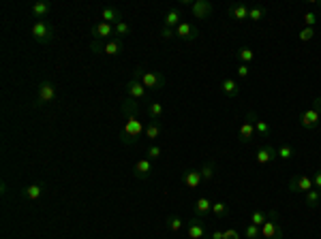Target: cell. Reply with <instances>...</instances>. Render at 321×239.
<instances>
[{
	"label": "cell",
	"instance_id": "6da1fadb",
	"mask_svg": "<svg viewBox=\"0 0 321 239\" xmlns=\"http://www.w3.org/2000/svg\"><path fill=\"white\" fill-rule=\"evenodd\" d=\"M122 113H124V126L120 130V141L124 145H135L141 134L146 132V126L139 120V103L127 96L122 103Z\"/></svg>",
	"mask_w": 321,
	"mask_h": 239
},
{
	"label": "cell",
	"instance_id": "7a4b0ae2",
	"mask_svg": "<svg viewBox=\"0 0 321 239\" xmlns=\"http://www.w3.org/2000/svg\"><path fill=\"white\" fill-rule=\"evenodd\" d=\"M133 77L139 79L141 84H143V88L150 90V92H159V90L165 88V84H167V79H165L163 73H159V71H146V69H141V66L135 69Z\"/></svg>",
	"mask_w": 321,
	"mask_h": 239
},
{
	"label": "cell",
	"instance_id": "3957f363",
	"mask_svg": "<svg viewBox=\"0 0 321 239\" xmlns=\"http://www.w3.org/2000/svg\"><path fill=\"white\" fill-rule=\"evenodd\" d=\"M30 35H33V39L37 41L39 45H47V43L54 41L56 30H54V26L47 22V19H37V22L33 24V28H30Z\"/></svg>",
	"mask_w": 321,
	"mask_h": 239
},
{
	"label": "cell",
	"instance_id": "277c9868",
	"mask_svg": "<svg viewBox=\"0 0 321 239\" xmlns=\"http://www.w3.org/2000/svg\"><path fill=\"white\" fill-rule=\"evenodd\" d=\"M261 239H285V226L278 222V212L270 210L268 222L261 224Z\"/></svg>",
	"mask_w": 321,
	"mask_h": 239
},
{
	"label": "cell",
	"instance_id": "5b68a950",
	"mask_svg": "<svg viewBox=\"0 0 321 239\" xmlns=\"http://www.w3.org/2000/svg\"><path fill=\"white\" fill-rule=\"evenodd\" d=\"M90 49L95 54H107V56H120L122 54V41L120 39H111V41H92Z\"/></svg>",
	"mask_w": 321,
	"mask_h": 239
},
{
	"label": "cell",
	"instance_id": "8992f818",
	"mask_svg": "<svg viewBox=\"0 0 321 239\" xmlns=\"http://www.w3.org/2000/svg\"><path fill=\"white\" fill-rule=\"evenodd\" d=\"M58 96V92H56V86L51 84L49 79H43L39 84L37 88V103H35V107H43V105H49V103H54Z\"/></svg>",
	"mask_w": 321,
	"mask_h": 239
},
{
	"label": "cell",
	"instance_id": "52a82bcc",
	"mask_svg": "<svg viewBox=\"0 0 321 239\" xmlns=\"http://www.w3.org/2000/svg\"><path fill=\"white\" fill-rule=\"evenodd\" d=\"M255 116H257L255 109H248L246 111V118L242 122L240 130H238V141H240V143H251L253 137L257 134V130H255Z\"/></svg>",
	"mask_w": 321,
	"mask_h": 239
},
{
	"label": "cell",
	"instance_id": "ba28073f",
	"mask_svg": "<svg viewBox=\"0 0 321 239\" xmlns=\"http://www.w3.org/2000/svg\"><path fill=\"white\" fill-rule=\"evenodd\" d=\"M124 92H127V96L133 98V100H137V103H146L148 100V90L143 88V84L139 79H129L127 84H124Z\"/></svg>",
	"mask_w": 321,
	"mask_h": 239
},
{
	"label": "cell",
	"instance_id": "9c48e42d",
	"mask_svg": "<svg viewBox=\"0 0 321 239\" xmlns=\"http://www.w3.org/2000/svg\"><path fill=\"white\" fill-rule=\"evenodd\" d=\"M90 35H92L95 41H111V39H116V26L105 24V22H101V19H99L97 24H92Z\"/></svg>",
	"mask_w": 321,
	"mask_h": 239
},
{
	"label": "cell",
	"instance_id": "30bf717a",
	"mask_svg": "<svg viewBox=\"0 0 321 239\" xmlns=\"http://www.w3.org/2000/svg\"><path fill=\"white\" fill-rule=\"evenodd\" d=\"M289 192H308V190H313L315 188V184H313V178L310 175H302V173H298L294 175L291 180H289Z\"/></svg>",
	"mask_w": 321,
	"mask_h": 239
},
{
	"label": "cell",
	"instance_id": "8fae6325",
	"mask_svg": "<svg viewBox=\"0 0 321 239\" xmlns=\"http://www.w3.org/2000/svg\"><path fill=\"white\" fill-rule=\"evenodd\" d=\"M298 120H300V126H302L304 130H315L321 124V113L310 107V109H304L302 113H300Z\"/></svg>",
	"mask_w": 321,
	"mask_h": 239
},
{
	"label": "cell",
	"instance_id": "7c38bea8",
	"mask_svg": "<svg viewBox=\"0 0 321 239\" xmlns=\"http://www.w3.org/2000/svg\"><path fill=\"white\" fill-rule=\"evenodd\" d=\"M186 235L189 239H206V224L201 218L193 216L189 222H186Z\"/></svg>",
	"mask_w": 321,
	"mask_h": 239
},
{
	"label": "cell",
	"instance_id": "4fadbf2b",
	"mask_svg": "<svg viewBox=\"0 0 321 239\" xmlns=\"http://www.w3.org/2000/svg\"><path fill=\"white\" fill-rule=\"evenodd\" d=\"M212 11H214V7H212V3H208V0H195L193 7H191L193 17L199 19V22L201 19H208L212 15Z\"/></svg>",
	"mask_w": 321,
	"mask_h": 239
},
{
	"label": "cell",
	"instance_id": "5bb4252c",
	"mask_svg": "<svg viewBox=\"0 0 321 239\" xmlns=\"http://www.w3.org/2000/svg\"><path fill=\"white\" fill-rule=\"evenodd\" d=\"M199 28L193 26L189 22H182L180 26H176V39H182V41H195L199 39Z\"/></svg>",
	"mask_w": 321,
	"mask_h": 239
},
{
	"label": "cell",
	"instance_id": "9a60e30c",
	"mask_svg": "<svg viewBox=\"0 0 321 239\" xmlns=\"http://www.w3.org/2000/svg\"><path fill=\"white\" fill-rule=\"evenodd\" d=\"M182 184L186 186L189 190H195V188H199V184L203 182V178H201V171L199 169H186L184 173H182Z\"/></svg>",
	"mask_w": 321,
	"mask_h": 239
},
{
	"label": "cell",
	"instance_id": "2e32d148",
	"mask_svg": "<svg viewBox=\"0 0 321 239\" xmlns=\"http://www.w3.org/2000/svg\"><path fill=\"white\" fill-rule=\"evenodd\" d=\"M276 158H278V156H276V148H274V145H270V143L261 145V148L257 150V154H255V160L259 162V164H268V162H272Z\"/></svg>",
	"mask_w": 321,
	"mask_h": 239
},
{
	"label": "cell",
	"instance_id": "e0dca14e",
	"mask_svg": "<svg viewBox=\"0 0 321 239\" xmlns=\"http://www.w3.org/2000/svg\"><path fill=\"white\" fill-rule=\"evenodd\" d=\"M133 175H135L137 180H150V175H152V160L150 158L137 160L135 167H133Z\"/></svg>",
	"mask_w": 321,
	"mask_h": 239
},
{
	"label": "cell",
	"instance_id": "ac0fdd59",
	"mask_svg": "<svg viewBox=\"0 0 321 239\" xmlns=\"http://www.w3.org/2000/svg\"><path fill=\"white\" fill-rule=\"evenodd\" d=\"M45 192V184L39 182V184H30V186H24L22 188V199L26 201H37L41 199V194Z\"/></svg>",
	"mask_w": 321,
	"mask_h": 239
},
{
	"label": "cell",
	"instance_id": "d6986e66",
	"mask_svg": "<svg viewBox=\"0 0 321 239\" xmlns=\"http://www.w3.org/2000/svg\"><path fill=\"white\" fill-rule=\"evenodd\" d=\"M193 212H195V216L203 220V218H208L212 214V201L208 199V196H199V199L195 201V205H193Z\"/></svg>",
	"mask_w": 321,
	"mask_h": 239
},
{
	"label": "cell",
	"instance_id": "ffe728a7",
	"mask_svg": "<svg viewBox=\"0 0 321 239\" xmlns=\"http://www.w3.org/2000/svg\"><path fill=\"white\" fill-rule=\"evenodd\" d=\"M99 17H101V22L116 26V24L122 22V11H120V9H116V7H105V9L101 11Z\"/></svg>",
	"mask_w": 321,
	"mask_h": 239
},
{
	"label": "cell",
	"instance_id": "44dd1931",
	"mask_svg": "<svg viewBox=\"0 0 321 239\" xmlns=\"http://www.w3.org/2000/svg\"><path fill=\"white\" fill-rule=\"evenodd\" d=\"M49 11H51V3H47V0H37V3L30 7V15L35 17V22H37V19L47 17Z\"/></svg>",
	"mask_w": 321,
	"mask_h": 239
},
{
	"label": "cell",
	"instance_id": "7402d4cb",
	"mask_svg": "<svg viewBox=\"0 0 321 239\" xmlns=\"http://www.w3.org/2000/svg\"><path fill=\"white\" fill-rule=\"evenodd\" d=\"M248 9L251 7L246 5H229L227 7V15L236 19V22H244V19H248Z\"/></svg>",
	"mask_w": 321,
	"mask_h": 239
},
{
	"label": "cell",
	"instance_id": "603a6c76",
	"mask_svg": "<svg viewBox=\"0 0 321 239\" xmlns=\"http://www.w3.org/2000/svg\"><path fill=\"white\" fill-rule=\"evenodd\" d=\"M163 22H165V26H167V28L176 30V26L182 24V9H171V11H167V13H165Z\"/></svg>",
	"mask_w": 321,
	"mask_h": 239
},
{
	"label": "cell",
	"instance_id": "cb8c5ba5",
	"mask_svg": "<svg viewBox=\"0 0 321 239\" xmlns=\"http://www.w3.org/2000/svg\"><path fill=\"white\" fill-rule=\"evenodd\" d=\"M221 90L227 98H238L240 96V86L236 84V79H225L221 84Z\"/></svg>",
	"mask_w": 321,
	"mask_h": 239
},
{
	"label": "cell",
	"instance_id": "d4e9b609",
	"mask_svg": "<svg viewBox=\"0 0 321 239\" xmlns=\"http://www.w3.org/2000/svg\"><path fill=\"white\" fill-rule=\"evenodd\" d=\"M304 201L308 205V210H317V207L321 205V190L319 188H313V190H308L304 194Z\"/></svg>",
	"mask_w": 321,
	"mask_h": 239
},
{
	"label": "cell",
	"instance_id": "484cf974",
	"mask_svg": "<svg viewBox=\"0 0 321 239\" xmlns=\"http://www.w3.org/2000/svg\"><path fill=\"white\" fill-rule=\"evenodd\" d=\"M146 137L150 139V141H157L161 134H163V128H161V122H154V120H150L148 124H146Z\"/></svg>",
	"mask_w": 321,
	"mask_h": 239
},
{
	"label": "cell",
	"instance_id": "4316f807",
	"mask_svg": "<svg viewBox=\"0 0 321 239\" xmlns=\"http://www.w3.org/2000/svg\"><path fill=\"white\" fill-rule=\"evenodd\" d=\"M227 214H229V205L227 203H223V201L212 203V216L216 218V220H223V218H227Z\"/></svg>",
	"mask_w": 321,
	"mask_h": 239
},
{
	"label": "cell",
	"instance_id": "83f0119b",
	"mask_svg": "<svg viewBox=\"0 0 321 239\" xmlns=\"http://www.w3.org/2000/svg\"><path fill=\"white\" fill-rule=\"evenodd\" d=\"M163 113H165V109H163L161 103H148V116H150V120L159 122L163 118Z\"/></svg>",
	"mask_w": 321,
	"mask_h": 239
},
{
	"label": "cell",
	"instance_id": "f1b7e54d",
	"mask_svg": "<svg viewBox=\"0 0 321 239\" xmlns=\"http://www.w3.org/2000/svg\"><path fill=\"white\" fill-rule=\"evenodd\" d=\"M167 228L171 233H180L182 228H186V224H184L182 218H178V216H167Z\"/></svg>",
	"mask_w": 321,
	"mask_h": 239
},
{
	"label": "cell",
	"instance_id": "f546056e",
	"mask_svg": "<svg viewBox=\"0 0 321 239\" xmlns=\"http://www.w3.org/2000/svg\"><path fill=\"white\" fill-rule=\"evenodd\" d=\"M268 218H270V210H255L251 214V222L257 224V226H261L264 222H268Z\"/></svg>",
	"mask_w": 321,
	"mask_h": 239
},
{
	"label": "cell",
	"instance_id": "4dcf8cb0",
	"mask_svg": "<svg viewBox=\"0 0 321 239\" xmlns=\"http://www.w3.org/2000/svg\"><path fill=\"white\" fill-rule=\"evenodd\" d=\"M266 15H268V7H251L248 9V19H253V22H261Z\"/></svg>",
	"mask_w": 321,
	"mask_h": 239
},
{
	"label": "cell",
	"instance_id": "1f68e13d",
	"mask_svg": "<svg viewBox=\"0 0 321 239\" xmlns=\"http://www.w3.org/2000/svg\"><path fill=\"white\" fill-rule=\"evenodd\" d=\"M214 169H216V164H214V160H208V162H203L201 164V178H203V182H210L212 178H214Z\"/></svg>",
	"mask_w": 321,
	"mask_h": 239
},
{
	"label": "cell",
	"instance_id": "d6a6232c",
	"mask_svg": "<svg viewBox=\"0 0 321 239\" xmlns=\"http://www.w3.org/2000/svg\"><path fill=\"white\" fill-rule=\"evenodd\" d=\"M236 56L240 58V62H242V64H248V62H253V58H255L253 49H251V47H246V45L238 49V51H236Z\"/></svg>",
	"mask_w": 321,
	"mask_h": 239
},
{
	"label": "cell",
	"instance_id": "836d02e7",
	"mask_svg": "<svg viewBox=\"0 0 321 239\" xmlns=\"http://www.w3.org/2000/svg\"><path fill=\"white\" fill-rule=\"evenodd\" d=\"M255 130H257V134L259 137H270V126H268V122H264V120H259V116H255Z\"/></svg>",
	"mask_w": 321,
	"mask_h": 239
},
{
	"label": "cell",
	"instance_id": "e575fe53",
	"mask_svg": "<svg viewBox=\"0 0 321 239\" xmlns=\"http://www.w3.org/2000/svg\"><path fill=\"white\" fill-rule=\"evenodd\" d=\"M276 156H278L281 160H291L296 154H294L291 145H278V148H276Z\"/></svg>",
	"mask_w": 321,
	"mask_h": 239
},
{
	"label": "cell",
	"instance_id": "d590c367",
	"mask_svg": "<svg viewBox=\"0 0 321 239\" xmlns=\"http://www.w3.org/2000/svg\"><path fill=\"white\" fill-rule=\"evenodd\" d=\"M133 32V28H131V24L129 22H122L120 24H116V39H124V37H129Z\"/></svg>",
	"mask_w": 321,
	"mask_h": 239
},
{
	"label": "cell",
	"instance_id": "8d00e7d4",
	"mask_svg": "<svg viewBox=\"0 0 321 239\" xmlns=\"http://www.w3.org/2000/svg\"><path fill=\"white\" fill-rule=\"evenodd\" d=\"M244 237H246V239H261V226H257V224L251 222V224L246 226Z\"/></svg>",
	"mask_w": 321,
	"mask_h": 239
},
{
	"label": "cell",
	"instance_id": "74e56055",
	"mask_svg": "<svg viewBox=\"0 0 321 239\" xmlns=\"http://www.w3.org/2000/svg\"><path fill=\"white\" fill-rule=\"evenodd\" d=\"M298 39L302 41V43H308V41H313V39H315V28H306V26H304V28L298 32Z\"/></svg>",
	"mask_w": 321,
	"mask_h": 239
},
{
	"label": "cell",
	"instance_id": "f35d334b",
	"mask_svg": "<svg viewBox=\"0 0 321 239\" xmlns=\"http://www.w3.org/2000/svg\"><path fill=\"white\" fill-rule=\"evenodd\" d=\"M304 26L306 28H315V24H317V13H313V11H308V13H304Z\"/></svg>",
	"mask_w": 321,
	"mask_h": 239
},
{
	"label": "cell",
	"instance_id": "ab89813d",
	"mask_svg": "<svg viewBox=\"0 0 321 239\" xmlns=\"http://www.w3.org/2000/svg\"><path fill=\"white\" fill-rule=\"evenodd\" d=\"M148 158L150 160H157V158H161V154H163V150L159 148V145H150V148H148Z\"/></svg>",
	"mask_w": 321,
	"mask_h": 239
},
{
	"label": "cell",
	"instance_id": "60d3db41",
	"mask_svg": "<svg viewBox=\"0 0 321 239\" xmlns=\"http://www.w3.org/2000/svg\"><path fill=\"white\" fill-rule=\"evenodd\" d=\"M161 39H163V41H171V39H176V30H173V28H167V26H163V28H161Z\"/></svg>",
	"mask_w": 321,
	"mask_h": 239
},
{
	"label": "cell",
	"instance_id": "b9f144b4",
	"mask_svg": "<svg viewBox=\"0 0 321 239\" xmlns=\"http://www.w3.org/2000/svg\"><path fill=\"white\" fill-rule=\"evenodd\" d=\"M238 77H240V79L248 77V64H240V66H238Z\"/></svg>",
	"mask_w": 321,
	"mask_h": 239
},
{
	"label": "cell",
	"instance_id": "7bdbcfd3",
	"mask_svg": "<svg viewBox=\"0 0 321 239\" xmlns=\"http://www.w3.org/2000/svg\"><path fill=\"white\" fill-rule=\"evenodd\" d=\"M225 239H240V233H238L236 228H227V231H225Z\"/></svg>",
	"mask_w": 321,
	"mask_h": 239
},
{
	"label": "cell",
	"instance_id": "ee69618b",
	"mask_svg": "<svg viewBox=\"0 0 321 239\" xmlns=\"http://www.w3.org/2000/svg\"><path fill=\"white\" fill-rule=\"evenodd\" d=\"M313 184H315V188L321 190V171H317V173L313 175Z\"/></svg>",
	"mask_w": 321,
	"mask_h": 239
},
{
	"label": "cell",
	"instance_id": "f6af8a7d",
	"mask_svg": "<svg viewBox=\"0 0 321 239\" xmlns=\"http://www.w3.org/2000/svg\"><path fill=\"white\" fill-rule=\"evenodd\" d=\"M313 109L321 113V96H315V98H313Z\"/></svg>",
	"mask_w": 321,
	"mask_h": 239
},
{
	"label": "cell",
	"instance_id": "bcb514c9",
	"mask_svg": "<svg viewBox=\"0 0 321 239\" xmlns=\"http://www.w3.org/2000/svg\"><path fill=\"white\" fill-rule=\"evenodd\" d=\"M210 239H225V231H214L210 235Z\"/></svg>",
	"mask_w": 321,
	"mask_h": 239
},
{
	"label": "cell",
	"instance_id": "7dc6e473",
	"mask_svg": "<svg viewBox=\"0 0 321 239\" xmlns=\"http://www.w3.org/2000/svg\"><path fill=\"white\" fill-rule=\"evenodd\" d=\"M319 7H321V0H319Z\"/></svg>",
	"mask_w": 321,
	"mask_h": 239
}]
</instances>
